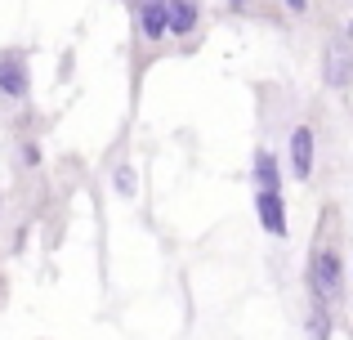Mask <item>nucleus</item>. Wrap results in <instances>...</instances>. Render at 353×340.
Instances as JSON below:
<instances>
[{"label":"nucleus","mask_w":353,"mask_h":340,"mask_svg":"<svg viewBox=\"0 0 353 340\" xmlns=\"http://www.w3.org/2000/svg\"><path fill=\"white\" fill-rule=\"evenodd\" d=\"M345 282H349V269H345V246H340V219L336 210H327L322 224L313 228V246H309V260H304L309 305L336 314L340 300H345Z\"/></svg>","instance_id":"nucleus-1"},{"label":"nucleus","mask_w":353,"mask_h":340,"mask_svg":"<svg viewBox=\"0 0 353 340\" xmlns=\"http://www.w3.org/2000/svg\"><path fill=\"white\" fill-rule=\"evenodd\" d=\"M130 32H134V77H143L152 68V59L170 45L165 0H130Z\"/></svg>","instance_id":"nucleus-2"},{"label":"nucleus","mask_w":353,"mask_h":340,"mask_svg":"<svg viewBox=\"0 0 353 340\" xmlns=\"http://www.w3.org/2000/svg\"><path fill=\"white\" fill-rule=\"evenodd\" d=\"M0 103L5 108L32 103V54L23 45H5L0 50Z\"/></svg>","instance_id":"nucleus-3"},{"label":"nucleus","mask_w":353,"mask_h":340,"mask_svg":"<svg viewBox=\"0 0 353 340\" xmlns=\"http://www.w3.org/2000/svg\"><path fill=\"white\" fill-rule=\"evenodd\" d=\"M206 27V5L201 0H165V36L174 45H192Z\"/></svg>","instance_id":"nucleus-4"},{"label":"nucleus","mask_w":353,"mask_h":340,"mask_svg":"<svg viewBox=\"0 0 353 340\" xmlns=\"http://www.w3.org/2000/svg\"><path fill=\"white\" fill-rule=\"evenodd\" d=\"M322 86L327 90L353 86V36H331L322 45Z\"/></svg>","instance_id":"nucleus-5"},{"label":"nucleus","mask_w":353,"mask_h":340,"mask_svg":"<svg viewBox=\"0 0 353 340\" xmlns=\"http://www.w3.org/2000/svg\"><path fill=\"white\" fill-rule=\"evenodd\" d=\"M286 166L300 183H309L313 170H318V130L309 121H300L291 130V139H286Z\"/></svg>","instance_id":"nucleus-6"},{"label":"nucleus","mask_w":353,"mask_h":340,"mask_svg":"<svg viewBox=\"0 0 353 340\" xmlns=\"http://www.w3.org/2000/svg\"><path fill=\"white\" fill-rule=\"evenodd\" d=\"M255 219L268 237L286 242L291 237V215H286V197L282 188H255Z\"/></svg>","instance_id":"nucleus-7"},{"label":"nucleus","mask_w":353,"mask_h":340,"mask_svg":"<svg viewBox=\"0 0 353 340\" xmlns=\"http://www.w3.org/2000/svg\"><path fill=\"white\" fill-rule=\"evenodd\" d=\"M250 179H255V188H282V157H277L268 143H259V148H255Z\"/></svg>","instance_id":"nucleus-8"},{"label":"nucleus","mask_w":353,"mask_h":340,"mask_svg":"<svg viewBox=\"0 0 353 340\" xmlns=\"http://www.w3.org/2000/svg\"><path fill=\"white\" fill-rule=\"evenodd\" d=\"M14 139H18V170H36L41 166V143L32 134H14Z\"/></svg>","instance_id":"nucleus-9"},{"label":"nucleus","mask_w":353,"mask_h":340,"mask_svg":"<svg viewBox=\"0 0 353 340\" xmlns=\"http://www.w3.org/2000/svg\"><path fill=\"white\" fill-rule=\"evenodd\" d=\"M112 183H117L121 197H134V192H139V183H134V166H130V161H121V166L112 170Z\"/></svg>","instance_id":"nucleus-10"},{"label":"nucleus","mask_w":353,"mask_h":340,"mask_svg":"<svg viewBox=\"0 0 353 340\" xmlns=\"http://www.w3.org/2000/svg\"><path fill=\"white\" fill-rule=\"evenodd\" d=\"M224 9L233 18H259L264 9H259V0H224Z\"/></svg>","instance_id":"nucleus-11"},{"label":"nucleus","mask_w":353,"mask_h":340,"mask_svg":"<svg viewBox=\"0 0 353 340\" xmlns=\"http://www.w3.org/2000/svg\"><path fill=\"white\" fill-rule=\"evenodd\" d=\"M282 9H291V14H309L313 9V0H277Z\"/></svg>","instance_id":"nucleus-12"},{"label":"nucleus","mask_w":353,"mask_h":340,"mask_svg":"<svg viewBox=\"0 0 353 340\" xmlns=\"http://www.w3.org/2000/svg\"><path fill=\"white\" fill-rule=\"evenodd\" d=\"M5 219H9V206H5V192H0V233H5Z\"/></svg>","instance_id":"nucleus-13"}]
</instances>
